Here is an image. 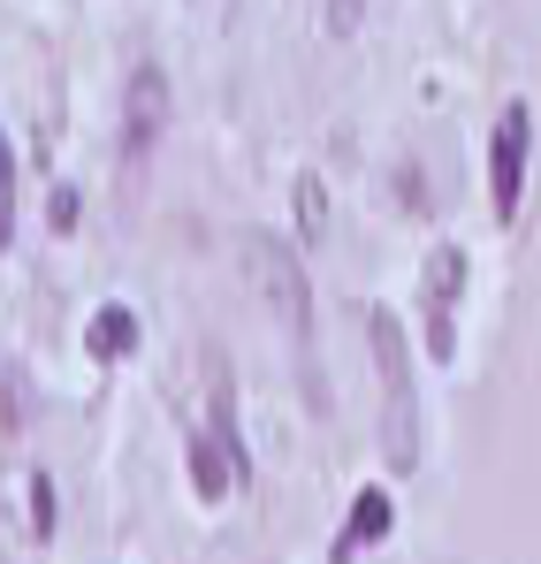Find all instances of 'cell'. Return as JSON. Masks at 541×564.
Listing matches in <instances>:
<instances>
[{"mask_svg":"<svg viewBox=\"0 0 541 564\" xmlns=\"http://www.w3.org/2000/svg\"><path fill=\"white\" fill-rule=\"evenodd\" d=\"M366 336H374V359L389 381V412H381V443L397 466H420V412H412V359H404V328L389 313H366Z\"/></svg>","mask_w":541,"mask_h":564,"instance_id":"obj_1","label":"cell"},{"mask_svg":"<svg viewBox=\"0 0 541 564\" xmlns=\"http://www.w3.org/2000/svg\"><path fill=\"white\" fill-rule=\"evenodd\" d=\"M527 153H534V115H527V99H511V107L496 115V145H488L496 221H511V214H519V198H527Z\"/></svg>","mask_w":541,"mask_h":564,"instance_id":"obj_2","label":"cell"},{"mask_svg":"<svg viewBox=\"0 0 541 564\" xmlns=\"http://www.w3.org/2000/svg\"><path fill=\"white\" fill-rule=\"evenodd\" d=\"M245 260H252V282L274 297V313L290 321V328H305V313H313V297H305V275H297V260L274 245V237H245Z\"/></svg>","mask_w":541,"mask_h":564,"instance_id":"obj_3","label":"cell"},{"mask_svg":"<svg viewBox=\"0 0 541 564\" xmlns=\"http://www.w3.org/2000/svg\"><path fill=\"white\" fill-rule=\"evenodd\" d=\"M457 290H465V252L443 245V252L428 260V344H435V359H451V344H457V328H451Z\"/></svg>","mask_w":541,"mask_h":564,"instance_id":"obj_4","label":"cell"},{"mask_svg":"<svg viewBox=\"0 0 541 564\" xmlns=\"http://www.w3.org/2000/svg\"><path fill=\"white\" fill-rule=\"evenodd\" d=\"M161 122H169V85H161V69H138V85H130V145L145 153L161 138Z\"/></svg>","mask_w":541,"mask_h":564,"instance_id":"obj_5","label":"cell"},{"mask_svg":"<svg viewBox=\"0 0 541 564\" xmlns=\"http://www.w3.org/2000/svg\"><path fill=\"white\" fill-rule=\"evenodd\" d=\"M221 451H229V435H198V443H191V480H198V488H206V503H214V496H221V488H229V480H237V473H229V458H221Z\"/></svg>","mask_w":541,"mask_h":564,"instance_id":"obj_6","label":"cell"},{"mask_svg":"<svg viewBox=\"0 0 541 564\" xmlns=\"http://www.w3.org/2000/svg\"><path fill=\"white\" fill-rule=\"evenodd\" d=\"M389 519H397V511H389V496H381V488H366L359 511H351V527H344V557H351L359 542H381V534H389Z\"/></svg>","mask_w":541,"mask_h":564,"instance_id":"obj_7","label":"cell"},{"mask_svg":"<svg viewBox=\"0 0 541 564\" xmlns=\"http://www.w3.org/2000/svg\"><path fill=\"white\" fill-rule=\"evenodd\" d=\"M130 344H138V321H130L122 305H99V313H91V351H99V359H122Z\"/></svg>","mask_w":541,"mask_h":564,"instance_id":"obj_8","label":"cell"},{"mask_svg":"<svg viewBox=\"0 0 541 564\" xmlns=\"http://www.w3.org/2000/svg\"><path fill=\"white\" fill-rule=\"evenodd\" d=\"M297 229H305V245H328V191H321V176H297Z\"/></svg>","mask_w":541,"mask_h":564,"instance_id":"obj_9","label":"cell"},{"mask_svg":"<svg viewBox=\"0 0 541 564\" xmlns=\"http://www.w3.org/2000/svg\"><path fill=\"white\" fill-rule=\"evenodd\" d=\"M15 237V153H8V130H0V252Z\"/></svg>","mask_w":541,"mask_h":564,"instance_id":"obj_10","label":"cell"}]
</instances>
